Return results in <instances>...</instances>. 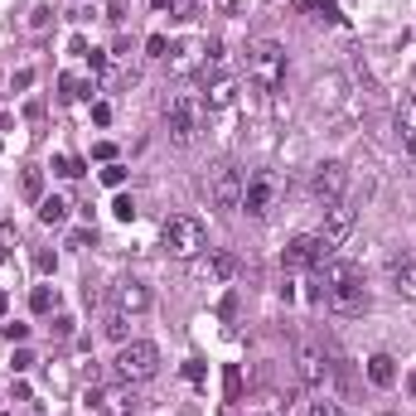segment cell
Wrapping results in <instances>:
<instances>
[{
    "label": "cell",
    "instance_id": "6da1fadb",
    "mask_svg": "<svg viewBox=\"0 0 416 416\" xmlns=\"http://www.w3.org/2000/svg\"><path fill=\"white\" fill-rule=\"evenodd\" d=\"M314 281H319V301L334 314H363L368 310V286H363V276H358L353 262H334L329 257L314 271Z\"/></svg>",
    "mask_w": 416,
    "mask_h": 416
},
{
    "label": "cell",
    "instance_id": "7a4b0ae2",
    "mask_svg": "<svg viewBox=\"0 0 416 416\" xmlns=\"http://www.w3.org/2000/svg\"><path fill=\"white\" fill-rule=\"evenodd\" d=\"M242 68H247V83L257 93H276L286 83V44L281 39H252Z\"/></svg>",
    "mask_w": 416,
    "mask_h": 416
},
{
    "label": "cell",
    "instance_id": "3957f363",
    "mask_svg": "<svg viewBox=\"0 0 416 416\" xmlns=\"http://www.w3.org/2000/svg\"><path fill=\"white\" fill-rule=\"evenodd\" d=\"M160 373V349L150 339H126L116 353V378L121 383H150Z\"/></svg>",
    "mask_w": 416,
    "mask_h": 416
},
{
    "label": "cell",
    "instance_id": "277c9868",
    "mask_svg": "<svg viewBox=\"0 0 416 416\" xmlns=\"http://www.w3.org/2000/svg\"><path fill=\"white\" fill-rule=\"evenodd\" d=\"M165 126H170V141L175 145H194L199 141V126H204V97L199 93H179L175 102L165 106Z\"/></svg>",
    "mask_w": 416,
    "mask_h": 416
},
{
    "label": "cell",
    "instance_id": "5b68a950",
    "mask_svg": "<svg viewBox=\"0 0 416 416\" xmlns=\"http://www.w3.org/2000/svg\"><path fill=\"white\" fill-rule=\"evenodd\" d=\"M160 242H165L170 257H199L204 242H208V232H204V223H199L194 213H175V218H165Z\"/></svg>",
    "mask_w": 416,
    "mask_h": 416
},
{
    "label": "cell",
    "instance_id": "8992f818",
    "mask_svg": "<svg viewBox=\"0 0 416 416\" xmlns=\"http://www.w3.org/2000/svg\"><path fill=\"white\" fill-rule=\"evenodd\" d=\"M329 257H334V247H329L319 232H301V237H291V242L281 247V266H286V271H319Z\"/></svg>",
    "mask_w": 416,
    "mask_h": 416
},
{
    "label": "cell",
    "instance_id": "52a82bcc",
    "mask_svg": "<svg viewBox=\"0 0 416 416\" xmlns=\"http://www.w3.org/2000/svg\"><path fill=\"white\" fill-rule=\"evenodd\" d=\"M88 407H93V416H141L136 383H121V378H116V387L93 392V397H88Z\"/></svg>",
    "mask_w": 416,
    "mask_h": 416
},
{
    "label": "cell",
    "instance_id": "ba28073f",
    "mask_svg": "<svg viewBox=\"0 0 416 416\" xmlns=\"http://www.w3.org/2000/svg\"><path fill=\"white\" fill-rule=\"evenodd\" d=\"M296 368H301V383H305V387H324V383L334 378V358H329V349L314 344V339H305V344L296 349Z\"/></svg>",
    "mask_w": 416,
    "mask_h": 416
},
{
    "label": "cell",
    "instance_id": "9c48e42d",
    "mask_svg": "<svg viewBox=\"0 0 416 416\" xmlns=\"http://www.w3.org/2000/svg\"><path fill=\"white\" fill-rule=\"evenodd\" d=\"M276 194H281V179H276L271 170H257V175H247V189H242V208H247L252 218H266V213L276 208Z\"/></svg>",
    "mask_w": 416,
    "mask_h": 416
},
{
    "label": "cell",
    "instance_id": "30bf717a",
    "mask_svg": "<svg viewBox=\"0 0 416 416\" xmlns=\"http://www.w3.org/2000/svg\"><path fill=\"white\" fill-rule=\"evenodd\" d=\"M310 189L319 204H339L344 199V189H349V165L344 160H319L310 175Z\"/></svg>",
    "mask_w": 416,
    "mask_h": 416
},
{
    "label": "cell",
    "instance_id": "8fae6325",
    "mask_svg": "<svg viewBox=\"0 0 416 416\" xmlns=\"http://www.w3.org/2000/svg\"><path fill=\"white\" fill-rule=\"evenodd\" d=\"M242 189H247V170H237V165H223L218 175H213V204L218 208H242Z\"/></svg>",
    "mask_w": 416,
    "mask_h": 416
},
{
    "label": "cell",
    "instance_id": "7c38bea8",
    "mask_svg": "<svg viewBox=\"0 0 416 416\" xmlns=\"http://www.w3.org/2000/svg\"><path fill=\"white\" fill-rule=\"evenodd\" d=\"M353 218H358V213H353V204H349V199L324 204V227H319V237H324L329 247H339V242L353 232Z\"/></svg>",
    "mask_w": 416,
    "mask_h": 416
},
{
    "label": "cell",
    "instance_id": "4fadbf2b",
    "mask_svg": "<svg viewBox=\"0 0 416 416\" xmlns=\"http://www.w3.org/2000/svg\"><path fill=\"white\" fill-rule=\"evenodd\" d=\"M387 286H392V296L416 301V257H407V252L387 257Z\"/></svg>",
    "mask_w": 416,
    "mask_h": 416
},
{
    "label": "cell",
    "instance_id": "5bb4252c",
    "mask_svg": "<svg viewBox=\"0 0 416 416\" xmlns=\"http://www.w3.org/2000/svg\"><path fill=\"white\" fill-rule=\"evenodd\" d=\"M111 301H116L121 314H145L150 310V286H145V281H116Z\"/></svg>",
    "mask_w": 416,
    "mask_h": 416
},
{
    "label": "cell",
    "instance_id": "9a60e30c",
    "mask_svg": "<svg viewBox=\"0 0 416 416\" xmlns=\"http://www.w3.org/2000/svg\"><path fill=\"white\" fill-rule=\"evenodd\" d=\"M204 39H179V44H170V54H165V58H170V73H179V78H184V73H194V68H199V63H204Z\"/></svg>",
    "mask_w": 416,
    "mask_h": 416
},
{
    "label": "cell",
    "instance_id": "2e32d148",
    "mask_svg": "<svg viewBox=\"0 0 416 416\" xmlns=\"http://www.w3.org/2000/svg\"><path fill=\"white\" fill-rule=\"evenodd\" d=\"M199 271H204V281L223 286V281H232V276H237V257L218 247V252H208V257H204V266H199Z\"/></svg>",
    "mask_w": 416,
    "mask_h": 416
},
{
    "label": "cell",
    "instance_id": "e0dca14e",
    "mask_svg": "<svg viewBox=\"0 0 416 416\" xmlns=\"http://www.w3.org/2000/svg\"><path fill=\"white\" fill-rule=\"evenodd\" d=\"M368 383L373 387H392L397 383V358L392 353H373L368 358Z\"/></svg>",
    "mask_w": 416,
    "mask_h": 416
},
{
    "label": "cell",
    "instance_id": "ac0fdd59",
    "mask_svg": "<svg viewBox=\"0 0 416 416\" xmlns=\"http://www.w3.org/2000/svg\"><path fill=\"white\" fill-rule=\"evenodd\" d=\"M397 136H402V145L416 155V93L402 97V106H397Z\"/></svg>",
    "mask_w": 416,
    "mask_h": 416
},
{
    "label": "cell",
    "instance_id": "d6986e66",
    "mask_svg": "<svg viewBox=\"0 0 416 416\" xmlns=\"http://www.w3.org/2000/svg\"><path fill=\"white\" fill-rule=\"evenodd\" d=\"M68 199H63V194H44V199H39V223H49V227H58V223H68Z\"/></svg>",
    "mask_w": 416,
    "mask_h": 416
},
{
    "label": "cell",
    "instance_id": "ffe728a7",
    "mask_svg": "<svg viewBox=\"0 0 416 416\" xmlns=\"http://www.w3.org/2000/svg\"><path fill=\"white\" fill-rule=\"evenodd\" d=\"M232 97H237V83H232V78H213V83H208L204 106H208V111H223V106H232Z\"/></svg>",
    "mask_w": 416,
    "mask_h": 416
},
{
    "label": "cell",
    "instance_id": "44dd1931",
    "mask_svg": "<svg viewBox=\"0 0 416 416\" xmlns=\"http://www.w3.org/2000/svg\"><path fill=\"white\" fill-rule=\"evenodd\" d=\"M58 93H63L68 102H88V97H93L97 88H93L88 78H78V73H63V78H58Z\"/></svg>",
    "mask_w": 416,
    "mask_h": 416
},
{
    "label": "cell",
    "instance_id": "7402d4cb",
    "mask_svg": "<svg viewBox=\"0 0 416 416\" xmlns=\"http://www.w3.org/2000/svg\"><path fill=\"white\" fill-rule=\"evenodd\" d=\"M19 189H24V199H34V204H39V199H44V170H34V165H29V170H19Z\"/></svg>",
    "mask_w": 416,
    "mask_h": 416
},
{
    "label": "cell",
    "instance_id": "603a6c76",
    "mask_svg": "<svg viewBox=\"0 0 416 416\" xmlns=\"http://www.w3.org/2000/svg\"><path fill=\"white\" fill-rule=\"evenodd\" d=\"M54 305H58V291H54V286H34V291H29V310L34 314H49Z\"/></svg>",
    "mask_w": 416,
    "mask_h": 416
},
{
    "label": "cell",
    "instance_id": "cb8c5ba5",
    "mask_svg": "<svg viewBox=\"0 0 416 416\" xmlns=\"http://www.w3.org/2000/svg\"><path fill=\"white\" fill-rule=\"evenodd\" d=\"M106 339H116V344H126V339H131V314H121V310H111L106 314Z\"/></svg>",
    "mask_w": 416,
    "mask_h": 416
},
{
    "label": "cell",
    "instance_id": "d4e9b609",
    "mask_svg": "<svg viewBox=\"0 0 416 416\" xmlns=\"http://www.w3.org/2000/svg\"><path fill=\"white\" fill-rule=\"evenodd\" d=\"M301 5H305V10H310V15H319V19H329V24H339V19H344V15H339V5H334V0H301Z\"/></svg>",
    "mask_w": 416,
    "mask_h": 416
},
{
    "label": "cell",
    "instance_id": "484cf974",
    "mask_svg": "<svg viewBox=\"0 0 416 416\" xmlns=\"http://www.w3.org/2000/svg\"><path fill=\"white\" fill-rule=\"evenodd\" d=\"M54 170H58L63 179H83V170H88V165H83L78 155H58V160H54Z\"/></svg>",
    "mask_w": 416,
    "mask_h": 416
},
{
    "label": "cell",
    "instance_id": "4316f807",
    "mask_svg": "<svg viewBox=\"0 0 416 416\" xmlns=\"http://www.w3.org/2000/svg\"><path fill=\"white\" fill-rule=\"evenodd\" d=\"M102 184H106V189H121V184H126V165H116V160H111V165L102 170Z\"/></svg>",
    "mask_w": 416,
    "mask_h": 416
},
{
    "label": "cell",
    "instance_id": "83f0119b",
    "mask_svg": "<svg viewBox=\"0 0 416 416\" xmlns=\"http://www.w3.org/2000/svg\"><path fill=\"white\" fill-rule=\"evenodd\" d=\"M111 213H116L121 223H131V218H136V199H131V194H116V204H111Z\"/></svg>",
    "mask_w": 416,
    "mask_h": 416
},
{
    "label": "cell",
    "instance_id": "f1b7e54d",
    "mask_svg": "<svg viewBox=\"0 0 416 416\" xmlns=\"http://www.w3.org/2000/svg\"><path fill=\"white\" fill-rule=\"evenodd\" d=\"M145 54H150V58H165V54H170V39H165V34H150V39H145Z\"/></svg>",
    "mask_w": 416,
    "mask_h": 416
},
{
    "label": "cell",
    "instance_id": "f546056e",
    "mask_svg": "<svg viewBox=\"0 0 416 416\" xmlns=\"http://www.w3.org/2000/svg\"><path fill=\"white\" fill-rule=\"evenodd\" d=\"M88 68H93V78H102V73H106V54H102V49H88Z\"/></svg>",
    "mask_w": 416,
    "mask_h": 416
},
{
    "label": "cell",
    "instance_id": "4dcf8cb0",
    "mask_svg": "<svg viewBox=\"0 0 416 416\" xmlns=\"http://www.w3.org/2000/svg\"><path fill=\"white\" fill-rule=\"evenodd\" d=\"M10 368H15V373H29V368H34V353H29V349H15V363H10Z\"/></svg>",
    "mask_w": 416,
    "mask_h": 416
},
{
    "label": "cell",
    "instance_id": "1f68e13d",
    "mask_svg": "<svg viewBox=\"0 0 416 416\" xmlns=\"http://www.w3.org/2000/svg\"><path fill=\"white\" fill-rule=\"evenodd\" d=\"M49 19H54V10H49V5H39V10H34V15H29V29H44V24H49Z\"/></svg>",
    "mask_w": 416,
    "mask_h": 416
},
{
    "label": "cell",
    "instance_id": "d6a6232c",
    "mask_svg": "<svg viewBox=\"0 0 416 416\" xmlns=\"http://www.w3.org/2000/svg\"><path fill=\"white\" fill-rule=\"evenodd\" d=\"M310 416H344V407H339V402H314Z\"/></svg>",
    "mask_w": 416,
    "mask_h": 416
},
{
    "label": "cell",
    "instance_id": "836d02e7",
    "mask_svg": "<svg viewBox=\"0 0 416 416\" xmlns=\"http://www.w3.org/2000/svg\"><path fill=\"white\" fill-rule=\"evenodd\" d=\"M88 242H93V227H78V232L68 237V247H88Z\"/></svg>",
    "mask_w": 416,
    "mask_h": 416
},
{
    "label": "cell",
    "instance_id": "e575fe53",
    "mask_svg": "<svg viewBox=\"0 0 416 416\" xmlns=\"http://www.w3.org/2000/svg\"><path fill=\"white\" fill-rule=\"evenodd\" d=\"M5 334H10L15 344H24V339H29V324H5Z\"/></svg>",
    "mask_w": 416,
    "mask_h": 416
},
{
    "label": "cell",
    "instance_id": "d590c367",
    "mask_svg": "<svg viewBox=\"0 0 416 416\" xmlns=\"http://www.w3.org/2000/svg\"><path fill=\"white\" fill-rule=\"evenodd\" d=\"M93 121H97V126H106V121H111V106H106V102H93Z\"/></svg>",
    "mask_w": 416,
    "mask_h": 416
},
{
    "label": "cell",
    "instance_id": "8d00e7d4",
    "mask_svg": "<svg viewBox=\"0 0 416 416\" xmlns=\"http://www.w3.org/2000/svg\"><path fill=\"white\" fill-rule=\"evenodd\" d=\"M54 329H58V339H68V334H73V319H68V314H58V319H54Z\"/></svg>",
    "mask_w": 416,
    "mask_h": 416
},
{
    "label": "cell",
    "instance_id": "74e56055",
    "mask_svg": "<svg viewBox=\"0 0 416 416\" xmlns=\"http://www.w3.org/2000/svg\"><path fill=\"white\" fill-rule=\"evenodd\" d=\"M213 5H218V10H227V15L237 10V0H213Z\"/></svg>",
    "mask_w": 416,
    "mask_h": 416
},
{
    "label": "cell",
    "instance_id": "f35d334b",
    "mask_svg": "<svg viewBox=\"0 0 416 416\" xmlns=\"http://www.w3.org/2000/svg\"><path fill=\"white\" fill-rule=\"evenodd\" d=\"M407 392H412V397H416V368H412V373H407Z\"/></svg>",
    "mask_w": 416,
    "mask_h": 416
},
{
    "label": "cell",
    "instance_id": "ab89813d",
    "mask_svg": "<svg viewBox=\"0 0 416 416\" xmlns=\"http://www.w3.org/2000/svg\"><path fill=\"white\" fill-rule=\"evenodd\" d=\"M145 5H150V10H170V0H145Z\"/></svg>",
    "mask_w": 416,
    "mask_h": 416
},
{
    "label": "cell",
    "instance_id": "60d3db41",
    "mask_svg": "<svg viewBox=\"0 0 416 416\" xmlns=\"http://www.w3.org/2000/svg\"><path fill=\"white\" fill-rule=\"evenodd\" d=\"M5 310H10V296H5V291H0V314H5Z\"/></svg>",
    "mask_w": 416,
    "mask_h": 416
},
{
    "label": "cell",
    "instance_id": "b9f144b4",
    "mask_svg": "<svg viewBox=\"0 0 416 416\" xmlns=\"http://www.w3.org/2000/svg\"><path fill=\"white\" fill-rule=\"evenodd\" d=\"M0 126H5V116H0Z\"/></svg>",
    "mask_w": 416,
    "mask_h": 416
}]
</instances>
